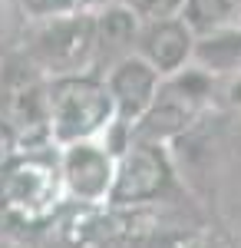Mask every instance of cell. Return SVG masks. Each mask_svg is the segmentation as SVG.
I'll use <instances>...</instances> for the list:
<instances>
[{"instance_id":"9a60e30c","label":"cell","mask_w":241,"mask_h":248,"mask_svg":"<svg viewBox=\"0 0 241 248\" xmlns=\"http://www.w3.org/2000/svg\"><path fill=\"white\" fill-rule=\"evenodd\" d=\"M79 0H23V10L33 20L40 17H56V14H66V10H76Z\"/></svg>"},{"instance_id":"7c38bea8","label":"cell","mask_w":241,"mask_h":248,"mask_svg":"<svg viewBox=\"0 0 241 248\" xmlns=\"http://www.w3.org/2000/svg\"><path fill=\"white\" fill-rule=\"evenodd\" d=\"M182 17L192 27V33L231 30L241 27V0H185Z\"/></svg>"},{"instance_id":"3957f363","label":"cell","mask_w":241,"mask_h":248,"mask_svg":"<svg viewBox=\"0 0 241 248\" xmlns=\"http://www.w3.org/2000/svg\"><path fill=\"white\" fill-rule=\"evenodd\" d=\"M172 77L175 79L166 83V86H159L152 106L136 123L139 126V139H146V142L182 136L198 119L202 99L211 93V79H208L205 70H179Z\"/></svg>"},{"instance_id":"ac0fdd59","label":"cell","mask_w":241,"mask_h":248,"mask_svg":"<svg viewBox=\"0 0 241 248\" xmlns=\"http://www.w3.org/2000/svg\"><path fill=\"white\" fill-rule=\"evenodd\" d=\"M0 248H7V245H3V242H0Z\"/></svg>"},{"instance_id":"277c9868","label":"cell","mask_w":241,"mask_h":248,"mask_svg":"<svg viewBox=\"0 0 241 248\" xmlns=\"http://www.w3.org/2000/svg\"><path fill=\"white\" fill-rule=\"evenodd\" d=\"M56 199H60V169L50 159L40 155L14 159L0 172V205L27 225L50 218Z\"/></svg>"},{"instance_id":"2e32d148","label":"cell","mask_w":241,"mask_h":248,"mask_svg":"<svg viewBox=\"0 0 241 248\" xmlns=\"http://www.w3.org/2000/svg\"><path fill=\"white\" fill-rule=\"evenodd\" d=\"M225 93H228V99H231L235 106H241V70H238V73H228Z\"/></svg>"},{"instance_id":"52a82bcc","label":"cell","mask_w":241,"mask_h":248,"mask_svg":"<svg viewBox=\"0 0 241 248\" xmlns=\"http://www.w3.org/2000/svg\"><path fill=\"white\" fill-rule=\"evenodd\" d=\"M112 155L96 146L93 139L83 142H70L63 146V162H60V182L66 186V192L83 205H103L109 199L112 186Z\"/></svg>"},{"instance_id":"e0dca14e","label":"cell","mask_w":241,"mask_h":248,"mask_svg":"<svg viewBox=\"0 0 241 248\" xmlns=\"http://www.w3.org/2000/svg\"><path fill=\"white\" fill-rule=\"evenodd\" d=\"M7 146H10V133H7V129L0 126V159L7 155Z\"/></svg>"},{"instance_id":"8fae6325","label":"cell","mask_w":241,"mask_h":248,"mask_svg":"<svg viewBox=\"0 0 241 248\" xmlns=\"http://www.w3.org/2000/svg\"><path fill=\"white\" fill-rule=\"evenodd\" d=\"M192 60L205 73H238L241 70V27L202 33L192 46Z\"/></svg>"},{"instance_id":"6da1fadb","label":"cell","mask_w":241,"mask_h":248,"mask_svg":"<svg viewBox=\"0 0 241 248\" xmlns=\"http://www.w3.org/2000/svg\"><path fill=\"white\" fill-rule=\"evenodd\" d=\"M23 57L46 77H70L86 73L96 63V17L93 10L76 7L56 17L33 20Z\"/></svg>"},{"instance_id":"5bb4252c","label":"cell","mask_w":241,"mask_h":248,"mask_svg":"<svg viewBox=\"0 0 241 248\" xmlns=\"http://www.w3.org/2000/svg\"><path fill=\"white\" fill-rule=\"evenodd\" d=\"M159 248H228V245L218 235H208V232H179V235L162 238Z\"/></svg>"},{"instance_id":"9c48e42d","label":"cell","mask_w":241,"mask_h":248,"mask_svg":"<svg viewBox=\"0 0 241 248\" xmlns=\"http://www.w3.org/2000/svg\"><path fill=\"white\" fill-rule=\"evenodd\" d=\"M195 33L185 23V17H168V20H152L139 27L136 40V53L146 60L159 77H172L179 70H185L192 60Z\"/></svg>"},{"instance_id":"7a4b0ae2","label":"cell","mask_w":241,"mask_h":248,"mask_svg":"<svg viewBox=\"0 0 241 248\" xmlns=\"http://www.w3.org/2000/svg\"><path fill=\"white\" fill-rule=\"evenodd\" d=\"M116 119L112 96L103 79L90 73L50 77L46 83V133L60 146L83 142L103 133Z\"/></svg>"},{"instance_id":"ba28073f","label":"cell","mask_w":241,"mask_h":248,"mask_svg":"<svg viewBox=\"0 0 241 248\" xmlns=\"http://www.w3.org/2000/svg\"><path fill=\"white\" fill-rule=\"evenodd\" d=\"M103 83H106V90L112 96V109L119 116V123L136 126L142 119V113L152 106V99H155L159 86H162V77L139 53H129V57L112 63L109 77Z\"/></svg>"},{"instance_id":"4fadbf2b","label":"cell","mask_w":241,"mask_h":248,"mask_svg":"<svg viewBox=\"0 0 241 248\" xmlns=\"http://www.w3.org/2000/svg\"><path fill=\"white\" fill-rule=\"evenodd\" d=\"M122 3L139 17V23L182 17V10H185V0H122Z\"/></svg>"},{"instance_id":"30bf717a","label":"cell","mask_w":241,"mask_h":248,"mask_svg":"<svg viewBox=\"0 0 241 248\" xmlns=\"http://www.w3.org/2000/svg\"><path fill=\"white\" fill-rule=\"evenodd\" d=\"M96 17V60H116L136 53V40H139V17L132 14L129 7L119 0V3H106L93 14Z\"/></svg>"},{"instance_id":"5b68a950","label":"cell","mask_w":241,"mask_h":248,"mask_svg":"<svg viewBox=\"0 0 241 248\" xmlns=\"http://www.w3.org/2000/svg\"><path fill=\"white\" fill-rule=\"evenodd\" d=\"M46 83L50 77L30 60L7 57L0 63V123L7 129L33 136L46 129Z\"/></svg>"},{"instance_id":"8992f818","label":"cell","mask_w":241,"mask_h":248,"mask_svg":"<svg viewBox=\"0 0 241 248\" xmlns=\"http://www.w3.org/2000/svg\"><path fill=\"white\" fill-rule=\"evenodd\" d=\"M166 182H168V166H166V155L159 153V142L139 139L116 162L106 202H112V205L149 202L166 189Z\"/></svg>"}]
</instances>
